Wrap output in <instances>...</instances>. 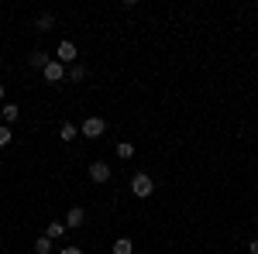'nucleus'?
Returning <instances> with one entry per match:
<instances>
[{
	"mask_svg": "<svg viewBox=\"0 0 258 254\" xmlns=\"http://www.w3.org/2000/svg\"><path fill=\"white\" fill-rule=\"evenodd\" d=\"M80 131H83V137H100L103 131H107V120L103 117H86Z\"/></svg>",
	"mask_w": 258,
	"mask_h": 254,
	"instance_id": "2",
	"label": "nucleus"
},
{
	"mask_svg": "<svg viewBox=\"0 0 258 254\" xmlns=\"http://www.w3.org/2000/svg\"><path fill=\"white\" fill-rule=\"evenodd\" d=\"M131 193L138 196V199H148V196L155 193V182H152V176H145V172H138V176L131 179Z\"/></svg>",
	"mask_w": 258,
	"mask_h": 254,
	"instance_id": "1",
	"label": "nucleus"
},
{
	"mask_svg": "<svg viewBox=\"0 0 258 254\" xmlns=\"http://www.w3.org/2000/svg\"><path fill=\"white\" fill-rule=\"evenodd\" d=\"M52 24H55V18H52V14H41V18L35 21V28H38V31H52Z\"/></svg>",
	"mask_w": 258,
	"mask_h": 254,
	"instance_id": "13",
	"label": "nucleus"
},
{
	"mask_svg": "<svg viewBox=\"0 0 258 254\" xmlns=\"http://www.w3.org/2000/svg\"><path fill=\"white\" fill-rule=\"evenodd\" d=\"M83 220H86V210H83V206H73V210L66 213V227H83Z\"/></svg>",
	"mask_w": 258,
	"mask_h": 254,
	"instance_id": "6",
	"label": "nucleus"
},
{
	"mask_svg": "<svg viewBox=\"0 0 258 254\" xmlns=\"http://www.w3.org/2000/svg\"><path fill=\"white\" fill-rule=\"evenodd\" d=\"M0 114H4V124L11 127V124L21 117V107H18V103H4V107H0Z\"/></svg>",
	"mask_w": 258,
	"mask_h": 254,
	"instance_id": "7",
	"label": "nucleus"
},
{
	"mask_svg": "<svg viewBox=\"0 0 258 254\" xmlns=\"http://www.w3.org/2000/svg\"><path fill=\"white\" fill-rule=\"evenodd\" d=\"M248 254H258V240H251V244H248Z\"/></svg>",
	"mask_w": 258,
	"mask_h": 254,
	"instance_id": "18",
	"label": "nucleus"
},
{
	"mask_svg": "<svg viewBox=\"0 0 258 254\" xmlns=\"http://www.w3.org/2000/svg\"><path fill=\"white\" fill-rule=\"evenodd\" d=\"M41 76H45V82H62V79H66V65L52 59L45 69H41Z\"/></svg>",
	"mask_w": 258,
	"mask_h": 254,
	"instance_id": "4",
	"label": "nucleus"
},
{
	"mask_svg": "<svg viewBox=\"0 0 258 254\" xmlns=\"http://www.w3.org/2000/svg\"><path fill=\"white\" fill-rule=\"evenodd\" d=\"M114 254H135L131 237H117V240H114Z\"/></svg>",
	"mask_w": 258,
	"mask_h": 254,
	"instance_id": "8",
	"label": "nucleus"
},
{
	"mask_svg": "<svg viewBox=\"0 0 258 254\" xmlns=\"http://www.w3.org/2000/svg\"><path fill=\"white\" fill-rule=\"evenodd\" d=\"M117 158H124V161L135 158V144L131 141H117Z\"/></svg>",
	"mask_w": 258,
	"mask_h": 254,
	"instance_id": "12",
	"label": "nucleus"
},
{
	"mask_svg": "<svg viewBox=\"0 0 258 254\" xmlns=\"http://www.w3.org/2000/svg\"><path fill=\"white\" fill-rule=\"evenodd\" d=\"M90 179H93V182H107V179H110V165H107V161H93V165H90Z\"/></svg>",
	"mask_w": 258,
	"mask_h": 254,
	"instance_id": "5",
	"label": "nucleus"
},
{
	"mask_svg": "<svg viewBox=\"0 0 258 254\" xmlns=\"http://www.w3.org/2000/svg\"><path fill=\"white\" fill-rule=\"evenodd\" d=\"M141 254H152V251H141Z\"/></svg>",
	"mask_w": 258,
	"mask_h": 254,
	"instance_id": "20",
	"label": "nucleus"
},
{
	"mask_svg": "<svg viewBox=\"0 0 258 254\" xmlns=\"http://www.w3.org/2000/svg\"><path fill=\"white\" fill-rule=\"evenodd\" d=\"M76 134H80V127H76V124H69V120L59 127V137H62V141H73Z\"/></svg>",
	"mask_w": 258,
	"mask_h": 254,
	"instance_id": "10",
	"label": "nucleus"
},
{
	"mask_svg": "<svg viewBox=\"0 0 258 254\" xmlns=\"http://www.w3.org/2000/svg\"><path fill=\"white\" fill-rule=\"evenodd\" d=\"M59 254H83V247H62Z\"/></svg>",
	"mask_w": 258,
	"mask_h": 254,
	"instance_id": "17",
	"label": "nucleus"
},
{
	"mask_svg": "<svg viewBox=\"0 0 258 254\" xmlns=\"http://www.w3.org/2000/svg\"><path fill=\"white\" fill-rule=\"evenodd\" d=\"M0 100H4V86H0Z\"/></svg>",
	"mask_w": 258,
	"mask_h": 254,
	"instance_id": "19",
	"label": "nucleus"
},
{
	"mask_svg": "<svg viewBox=\"0 0 258 254\" xmlns=\"http://www.w3.org/2000/svg\"><path fill=\"white\" fill-rule=\"evenodd\" d=\"M35 251L38 254H52V237H38V240H35Z\"/></svg>",
	"mask_w": 258,
	"mask_h": 254,
	"instance_id": "14",
	"label": "nucleus"
},
{
	"mask_svg": "<svg viewBox=\"0 0 258 254\" xmlns=\"http://www.w3.org/2000/svg\"><path fill=\"white\" fill-rule=\"evenodd\" d=\"M55 62H62V65H76V45H73V41H59Z\"/></svg>",
	"mask_w": 258,
	"mask_h": 254,
	"instance_id": "3",
	"label": "nucleus"
},
{
	"mask_svg": "<svg viewBox=\"0 0 258 254\" xmlns=\"http://www.w3.org/2000/svg\"><path fill=\"white\" fill-rule=\"evenodd\" d=\"M11 127H7V124H0V148H7V144H11Z\"/></svg>",
	"mask_w": 258,
	"mask_h": 254,
	"instance_id": "16",
	"label": "nucleus"
},
{
	"mask_svg": "<svg viewBox=\"0 0 258 254\" xmlns=\"http://www.w3.org/2000/svg\"><path fill=\"white\" fill-rule=\"evenodd\" d=\"M62 234H66V223H59V220H52V223L45 227V237H52V240H55V237H62Z\"/></svg>",
	"mask_w": 258,
	"mask_h": 254,
	"instance_id": "11",
	"label": "nucleus"
},
{
	"mask_svg": "<svg viewBox=\"0 0 258 254\" xmlns=\"http://www.w3.org/2000/svg\"><path fill=\"white\" fill-rule=\"evenodd\" d=\"M48 55H45V52H31V55H28V65H31V69H45V65H48Z\"/></svg>",
	"mask_w": 258,
	"mask_h": 254,
	"instance_id": "9",
	"label": "nucleus"
},
{
	"mask_svg": "<svg viewBox=\"0 0 258 254\" xmlns=\"http://www.w3.org/2000/svg\"><path fill=\"white\" fill-rule=\"evenodd\" d=\"M83 76H86V69H83L80 62H76V65H69V79H73V82H80Z\"/></svg>",
	"mask_w": 258,
	"mask_h": 254,
	"instance_id": "15",
	"label": "nucleus"
}]
</instances>
